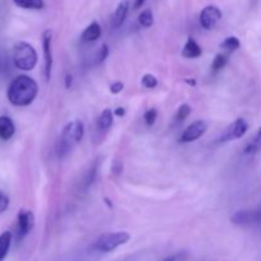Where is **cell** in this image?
Listing matches in <instances>:
<instances>
[{
	"label": "cell",
	"mask_w": 261,
	"mask_h": 261,
	"mask_svg": "<svg viewBox=\"0 0 261 261\" xmlns=\"http://www.w3.org/2000/svg\"><path fill=\"white\" fill-rule=\"evenodd\" d=\"M38 94V84L28 75H18L12 81L7 91L8 101L17 107L30 106Z\"/></svg>",
	"instance_id": "6da1fadb"
},
{
	"label": "cell",
	"mask_w": 261,
	"mask_h": 261,
	"mask_svg": "<svg viewBox=\"0 0 261 261\" xmlns=\"http://www.w3.org/2000/svg\"><path fill=\"white\" fill-rule=\"evenodd\" d=\"M84 132H86V129H84V124L82 120L75 119L69 121L63 127V132L59 138L58 148H56L59 157L63 158L68 155L71 152V149L82 142Z\"/></svg>",
	"instance_id": "7a4b0ae2"
},
{
	"label": "cell",
	"mask_w": 261,
	"mask_h": 261,
	"mask_svg": "<svg viewBox=\"0 0 261 261\" xmlns=\"http://www.w3.org/2000/svg\"><path fill=\"white\" fill-rule=\"evenodd\" d=\"M38 56L37 51L35 50L31 43L19 41L13 47V63L15 68L23 71H30L35 69L37 65Z\"/></svg>",
	"instance_id": "3957f363"
},
{
	"label": "cell",
	"mask_w": 261,
	"mask_h": 261,
	"mask_svg": "<svg viewBox=\"0 0 261 261\" xmlns=\"http://www.w3.org/2000/svg\"><path fill=\"white\" fill-rule=\"evenodd\" d=\"M129 240L130 234L125 231L109 232V233L101 234V236L96 240V242L93 244V250L107 254V252L115 251L117 247L127 244Z\"/></svg>",
	"instance_id": "277c9868"
},
{
	"label": "cell",
	"mask_w": 261,
	"mask_h": 261,
	"mask_svg": "<svg viewBox=\"0 0 261 261\" xmlns=\"http://www.w3.org/2000/svg\"><path fill=\"white\" fill-rule=\"evenodd\" d=\"M42 53H43V76L46 82L51 79L54 65V54H53V31L46 30L42 33Z\"/></svg>",
	"instance_id": "5b68a950"
},
{
	"label": "cell",
	"mask_w": 261,
	"mask_h": 261,
	"mask_svg": "<svg viewBox=\"0 0 261 261\" xmlns=\"http://www.w3.org/2000/svg\"><path fill=\"white\" fill-rule=\"evenodd\" d=\"M249 130V124L245 119L242 117H239L237 120H234L232 124H229L227 126V129L224 130L223 134L221 135V138L218 139L219 143H227L232 142V140L241 139L245 134Z\"/></svg>",
	"instance_id": "8992f818"
},
{
	"label": "cell",
	"mask_w": 261,
	"mask_h": 261,
	"mask_svg": "<svg viewBox=\"0 0 261 261\" xmlns=\"http://www.w3.org/2000/svg\"><path fill=\"white\" fill-rule=\"evenodd\" d=\"M35 214L30 209H20L17 216V239L18 241L24 239L35 227Z\"/></svg>",
	"instance_id": "52a82bcc"
},
{
	"label": "cell",
	"mask_w": 261,
	"mask_h": 261,
	"mask_svg": "<svg viewBox=\"0 0 261 261\" xmlns=\"http://www.w3.org/2000/svg\"><path fill=\"white\" fill-rule=\"evenodd\" d=\"M206 129H208V125L203 120H198V121H194L193 124L189 125L182 133H181L180 138H178V142L184 143H193L195 140H198L199 138L203 137L205 134Z\"/></svg>",
	"instance_id": "ba28073f"
},
{
	"label": "cell",
	"mask_w": 261,
	"mask_h": 261,
	"mask_svg": "<svg viewBox=\"0 0 261 261\" xmlns=\"http://www.w3.org/2000/svg\"><path fill=\"white\" fill-rule=\"evenodd\" d=\"M222 19V12L216 5H208L204 8L199 15V22L204 30H213L217 23Z\"/></svg>",
	"instance_id": "9c48e42d"
},
{
	"label": "cell",
	"mask_w": 261,
	"mask_h": 261,
	"mask_svg": "<svg viewBox=\"0 0 261 261\" xmlns=\"http://www.w3.org/2000/svg\"><path fill=\"white\" fill-rule=\"evenodd\" d=\"M232 222L240 226H251V224H261V206L251 211L237 212L232 217Z\"/></svg>",
	"instance_id": "30bf717a"
},
{
	"label": "cell",
	"mask_w": 261,
	"mask_h": 261,
	"mask_svg": "<svg viewBox=\"0 0 261 261\" xmlns=\"http://www.w3.org/2000/svg\"><path fill=\"white\" fill-rule=\"evenodd\" d=\"M15 134V125L9 116H0V139L9 140Z\"/></svg>",
	"instance_id": "8fae6325"
},
{
	"label": "cell",
	"mask_w": 261,
	"mask_h": 261,
	"mask_svg": "<svg viewBox=\"0 0 261 261\" xmlns=\"http://www.w3.org/2000/svg\"><path fill=\"white\" fill-rule=\"evenodd\" d=\"M203 55L200 45L194 40L193 37H189L186 40L185 46L182 48V56L186 59H198Z\"/></svg>",
	"instance_id": "7c38bea8"
},
{
	"label": "cell",
	"mask_w": 261,
	"mask_h": 261,
	"mask_svg": "<svg viewBox=\"0 0 261 261\" xmlns=\"http://www.w3.org/2000/svg\"><path fill=\"white\" fill-rule=\"evenodd\" d=\"M129 0H122V2L119 3V5H117L116 10L114 13V18H112L115 28H119L124 24L125 19L127 17V13H129Z\"/></svg>",
	"instance_id": "4fadbf2b"
},
{
	"label": "cell",
	"mask_w": 261,
	"mask_h": 261,
	"mask_svg": "<svg viewBox=\"0 0 261 261\" xmlns=\"http://www.w3.org/2000/svg\"><path fill=\"white\" fill-rule=\"evenodd\" d=\"M102 35L101 25L98 24V22H92L91 24H88L86 27V30L82 33V41L84 42H94V41L98 40Z\"/></svg>",
	"instance_id": "5bb4252c"
},
{
	"label": "cell",
	"mask_w": 261,
	"mask_h": 261,
	"mask_svg": "<svg viewBox=\"0 0 261 261\" xmlns=\"http://www.w3.org/2000/svg\"><path fill=\"white\" fill-rule=\"evenodd\" d=\"M114 111L111 109H105L97 119V130L107 132L114 124Z\"/></svg>",
	"instance_id": "9a60e30c"
},
{
	"label": "cell",
	"mask_w": 261,
	"mask_h": 261,
	"mask_svg": "<svg viewBox=\"0 0 261 261\" xmlns=\"http://www.w3.org/2000/svg\"><path fill=\"white\" fill-rule=\"evenodd\" d=\"M12 232L5 231L0 234V261H4L5 257H7L8 252L10 250V245H12Z\"/></svg>",
	"instance_id": "2e32d148"
},
{
	"label": "cell",
	"mask_w": 261,
	"mask_h": 261,
	"mask_svg": "<svg viewBox=\"0 0 261 261\" xmlns=\"http://www.w3.org/2000/svg\"><path fill=\"white\" fill-rule=\"evenodd\" d=\"M244 152L246 154H255V153L261 152V127L257 130L256 134L249 140V143L245 147Z\"/></svg>",
	"instance_id": "e0dca14e"
},
{
	"label": "cell",
	"mask_w": 261,
	"mask_h": 261,
	"mask_svg": "<svg viewBox=\"0 0 261 261\" xmlns=\"http://www.w3.org/2000/svg\"><path fill=\"white\" fill-rule=\"evenodd\" d=\"M17 7L27 10H41L45 8L43 0H12Z\"/></svg>",
	"instance_id": "ac0fdd59"
},
{
	"label": "cell",
	"mask_w": 261,
	"mask_h": 261,
	"mask_svg": "<svg viewBox=\"0 0 261 261\" xmlns=\"http://www.w3.org/2000/svg\"><path fill=\"white\" fill-rule=\"evenodd\" d=\"M240 46H241V42H240V40L236 36H229V37H227L226 40L221 43V48L224 53L228 54V55L239 50Z\"/></svg>",
	"instance_id": "d6986e66"
},
{
	"label": "cell",
	"mask_w": 261,
	"mask_h": 261,
	"mask_svg": "<svg viewBox=\"0 0 261 261\" xmlns=\"http://www.w3.org/2000/svg\"><path fill=\"white\" fill-rule=\"evenodd\" d=\"M227 64H228V54H217V55L214 56L213 61H212V71H213V73H218V71H221Z\"/></svg>",
	"instance_id": "ffe728a7"
},
{
	"label": "cell",
	"mask_w": 261,
	"mask_h": 261,
	"mask_svg": "<svg viewBox=\"0 0 261 261\" xmlns=\"http://www.w3.org/2000/svg\"><path fill=\"white\" fill-rule=\"evenodd\" d=\"M138 22H139V24L144 28L152 27L153 23H154V18H153L152 10L150 9L143 10V12L139 14V17H138Z\"/></svg>",
	"instance_id": "44dd1931"
},
{
	"label": "cell",
	"mask_w": 261,
	"mask_h": 261,
	"mask_svg": "<svg viewBox=\"0 0 261 261\" xmlns=\"http://www.w3.org/2000/svg\"><path fill=\"white\" fill-rule=\"evenodd\" d=\"M190 114H191L190 105L182 103L180 107H178L177 112H176V116H175L176 121H177V122H182L184 120L188 119L189 115H190Z\"/></svg>",
	"instance_id": "7402d4cb"
},
{
	"label": "cell",
	"mask_w": 261,
	"mask_h": 261,
	"mask_svg": "<svg viewBox=\"0 0 261 261\" xmlns=\"http://www.w3.org/2000/svg\"><path fill=\"white\" fill-rule=\"evenodd\" d=\"M142 86L147 89H154L158 86V79L157 76L153 74H144L142 76Z\"/></svg>",
	"instance_id": "603a6c76"
},
{
	"label": "cell",
	"mask_w": 261,
	"mask_h": 261,
	"mask_svg": "<svg viewBox=\"0 0 261 261\" xmlns=\"http://www.w3.org/2000/svg\"><path fill=\"white\" fill-rule=\"evenodd\" d=\"M157 117H158V111L155 109L147 110V111L144 112V115H143L144 122L148 125V126H152V125H154Z\"/></svg>",
	"instance_id": "cb8c5ba5"
},
{
	"label": "cell",
	"mask_w": 261,
	"mask_h": 261,
	"mask_svg": "<svg viewBox=\"0 0 261 261\" xmlns=\"http://www.w3.org/2000/svg\"><path fill=\"white\" fill-rule=\"evenodd\" d=\"M97 166H98V163L94 162V165L92 166L91 170H89V172L87 173V177H86V180H84V182H83L84 188H88V186L91 185L92 182H93L94 177H96V175H97Z\"/></svg>",
	"instance_id": "d4e9b609"
},
{
	"label": "cell",
	"mask_w": 261,
	"mask_h": 261,
	"mask_svg": "<svg viewBox=\"0 0 261 261\" xmlns=\"http://www.w3.org/2000/svg\"><path fill=\"white\" fill-rule=\"evenodd\" d=\"M9 204H10L9 196H8L5 193H3V191H0V214L5 213V212L8 211Z\"/></svg>",
	"instance_id": "484cf974"
},
{
	"label": "cell",
	"mask_w": 261,
	"mask_h": 261,
	"mask_svg": "<svg viewBox=\"0 0 261 261\" xmlns=\"http://www.w3.org/2000/svg\"><path fill=\"white\" fill-rule=\"evenodd\" d=\"M109 45H107V43H103V45L101 46V48L98 50V54H97V63H103L107 59V56H109Z\"/></svg>",
	"instance_id": "4316f807"
},
{
	"label": "cell",
	"mask_w": 261,
	"mask_h": 261,
	"mask_svg": "<svg viewBox=\"0 0 261 261\" xmlns=\"http://www.w3.org/2000/svg\"><path fill=\"white\" fill-rule=\"evenodd\" d=\"M122 89H124V83H122V82H115V83H112L111 86H110V92H111L112 94L121 93Z\"/></svg>",
	"instance_id": "83f0119b"
},
{
	"label": "cell",
	"mask_w": 261,
	"mask_h": 261,
	"mask_svg": "<svg viewBox=\"0 0 261 261\" xmlns=\"http://www.w3.org/2000/svg\"><path fill=\"white\" fill-rule=\"evenodd\" d=\"M184 256H185V252H178V254H173L171 256L165 257L162 261H180L184 259Z\"/></svg>",
	"instance_id": "f1b7e54d"
},
{
	"label": "cell",
	"mask_w": 261,
	"mask_h": 261,
	"mask_svg": "<svg viewBox=\"0 0 261 261\" xmlns=\"http://www.w3.org/2000/svg\"><path fill=\"white\" fill-rule=\"evenodd\" d=\"M114 114H115V116H125V114H126V111H125V109L124 107H117L116 110H115L114 111Z\"/></svg>",
	"instance_id": "f546056e"
},
{
	"label": "cell",
	"mask_w": 261,
	"mask_h": 261,
	"mask_svg": "<svg viewBox=\"0 0 261 261\" xmlns=\"http://www.w3.org/2000/svg\"><path fill=\"white\" fill-rule=\"evenodd\" d=\"M144 3H145V0H134V5H133V7H134L135 10H138V9H140L143 5H144Z\"/></svg>",
	"instance_id": "4dcf8cb0"
},
{
	"label": "cell",
	"mask_w": 261,
	"mask_h": 261,
	"mask_svg": "<svg viewBox=\"0 0 261 261\" xmlns=\"http://www.w3.org/2000/svg\"><path fill=\"white\" fill-rule=\"evenodd\" d=\"M65 82H66V84H65L66 88H70V86H71V75H70V74H66Z\"/></svg>",
	"instance_id": "1f68e13d"
},
{
	"label": "cell",
	"mask_w": 261,
	"mask_h": 261,
	"mask_svg": "<svg viewBox=\"0 0 261 261\" xmlns=\"http://www.w3.org/2000/svg\"><path fill=\"white\" fill-rule=\"evenodd\" d=\"M126 261H129V260H126Z\"/></svg>",
	"instance_id": "d6a6232c"
}]
</instances>
